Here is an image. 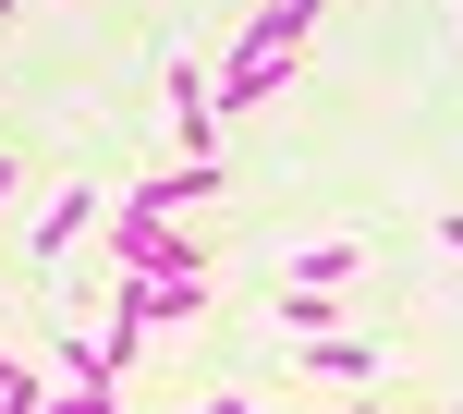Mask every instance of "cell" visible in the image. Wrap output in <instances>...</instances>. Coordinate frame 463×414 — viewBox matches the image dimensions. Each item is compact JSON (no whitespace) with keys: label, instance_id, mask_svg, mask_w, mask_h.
Here are the masks:
<instances>
[{"label":"cell","instance_id":"obj_7","mask_svg":"<svg viewBox=\"0 0 463 414\" xmlns=\"http://www.w3.org/2000/svg\"><path fill=\"white\" fill-rule=\"evenodd\" d=\"M37 402H49V378H37V366H13V353H0V414H37Z\"/></svg>","mask_w":463,"mask_h":414},{"label":"cell","instance_id":"obj_11","mask_svg":"<svg viewBox=\"0 0 463 414\" xmlns=\"http://www.w3.org/2000/svg\"><path fill=\"white\" fill-rule=\"evenodd\" d=\"M317 13H329V0H317Z\"/></svg>","mask_w":463,"mask_h":414},{"label":"cell","instance_id":"obj_10","mask_svg":"<svg viewBox=\"0 0 463 414\" xmlns=\"http://www.w3.org/2000/svg\"><path fill=\"white\" fill-rule=\"evenodd\" d=\"M0 24H13V0H0Z\"/></svg>","mask_w":463,"mask_h":414},{"label":"cell","instance_id":"obj_6","mask_svg":"<svg viewBox=\"0 0 463 414\" xmlns=\"http://www.w3.org/2000/svg\"><path fill=\"white\" fill-rule=\"evenodd\" d=\"M354 268H366V244H293V280H329V293H342Z\"/></svg>","mask_w":463,"mask_h":414},{"label":"cell","instance_id":"obj_3","mask_svg":"<svg viewBox=\"0 0 463 414\" xmlns=\"http://www.w3.org/2000/svg\"><path fill=\"white\" fill-rule=\"evenodd\" d=\"M135 293H146V329H195L208 317V268H135Z\"/></svg>","mask_w":463,"mask_h":414},{"label":"cell","instance_id":"obj_1","mask_svg":"<svg viewBox=\"0 0 463 414\" xmlns=\"http://www.w3.org/2000/svg\"><path fill=\"white\" fill-rule=\"evenodd\" d=\"M293 366H305V378H329V390H378V378H391V353H378V342H354V329H305V342H293Z\"/></svg>","mask_w":463,"mask_h":414},{"label":"cell","instance_id":"obj_9","mask_svg":"<svg viewBox=\"0 0 463 414\" xmlns=\"http://www.w3.org/2000/svg\"><path fill=\"white\" fill-rule=\"evenodd\" d=\"M13 183H24V171H13V159H0V207H13Z\"/></svg>","mask_w":463,"mask_h":414},{"label":"cell","instance_id":"obj_8","mask_svg":"<svg viewBox=\"0 0 463 414\" xmlns=\"http://www.w3.org/2000/svg\"><path fill=\"white\" fill-rule=\"evenodd\" d=\"M439 256H463V207H451V220H439Z\"/></svg>","mask_w":463,"mask_h":414},{"label":"cell","instance_id":"obj_2","mask_svg":"<svg viewBox=\"0 0 463 414\" xmlns=\"http://www.w3.org/2000/svg\"><path fill=\"white\" fill-rule=\"evenodd\" d=\"M98 207H110V195H98V183H61V195L37 207V268H61V256L86 244V231H98Z\"/></svg>","mask_w":463,"mask_h":414},{"label":"cell","instance_id":"obj_4","mask_svg":"<svg viewBox=\"0 0 463 414\" xmlns=\"http://www.w3.org/2000/svg\"><path fill=\"white\" fill-rule=\"evenodd\" d=\"M135 195H146V207H208V195H220V159H171V171H146Z\"/></svg>","mask_w":463,"mask_h":414},{"label":"cell","instance_id":"obj_5","mask_svg":"<svg viewBox=\"0 0 463 414\" xmlns=\"http://www.w3.org/2000/svg\"><path fill=\"white\" fill-rule=\"evenodd\" d=\"M280 329H342V293H329V280H280Z\"/></svg>","mask_w":463,"mask_h":414}]
</instances>
